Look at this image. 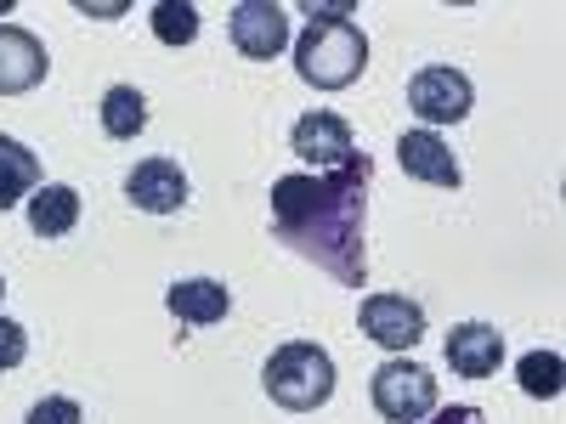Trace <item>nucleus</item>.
Listing matches in <instances>:
<instances>
[{"instance_id":"nucleus-1","label":"nucleus","mask_w":566,"mask_h":424,"mask_svg":"<svg viewBox=\"0 0 566 424\" xmlns=\"http://www.w3.org/2000/svg\"><path fill=\"white\" fill-rule=\"evenodd\" d=\"M368 176L374 159L352 153L340 170H301L272 181V232L277 244L317 261L335 283L363 289L368 283V250H363V221H368Z\"/></svg>"},{"instance_id":"nucleus-2","label":"nucleus","mask_w":566,"mask_h":424,"mask_svg":"<svg viewBox=\"0 0 566 424\" xmlns=\"http://www.w3.org/2000/svg\"><path fill=\"white\" fill-rule=\"evenodd\" d=\"M368 68V34L352 18H312L295 40V74L317 91H346Z\"/></svg>"},{"instance_id":"nucleus-3","label":"nucleus","mask_w":566,"mask_h":424,"mask_svg":"<svg viewBox=\"0 0 566 424\" xmlns=\"http://www.w3.org/2000/svg\"><path fill=\"white\" fill-rule=\"evenodd\" d=\"M261 385L277 407L312 413V407H323L328 396H335V357H328L323 346H312V340H290V346H277L266 357Z\"/></svg>"},{"instance_id":"nucleus-4","label":"nucleus","mask_w":566,"mask_h":424,"mask_svg":"<svg viewBox=\"0 0 566 424\" xmlns=\"http://www.w3.org/2000/svg\"><path fill=\"white\" fill-rule=\"evenodd\" d=\"M368 391H374L380 418H391V424H419V418L437 413V373L408 362V357H391V362L374 368Z\"/></svg>"},{"instance_id":"nucleus-5","label":"nucleus","mask_w":566,"mask_h":424,"mask_svg":"<svg viewBox=\"0 0 566 424\" xmlns=\"http://www.w3.org/2000/svg\"><path fill=\"white\" fill-rule=\"evenodd\" d=\"M408 108L424 119V130L459 125V119H470V108H476V85L448 63H431V68H419L408 80Z\"/></svg>"},{"instance_id":"nucleus-6","label":"nucleus","mask_w":566,"mask_h":424,"mask_svg":"<svg viewBox=\"0 0 566 424\" xmlns=\"http://www.w3.org/2000/svg\"><path fill=\"white\" fill-rule=\"evenodd\" d=\"M357 328L386 351H413L424 340V306L408 295H368L357 311Z\"/></svg>"},{"instance_id":"nucleus-7","label":"nucleus","mask_w":566,"mask_h":424,"mask_svg":"<svg viewBox=\"0 0 566 424\" xmlns=\"http://www.w3.org/2000/svg\"><path fill=\"white\" fill-rule=\"evenodd\" d=\"M290 153L301 159V165H312V170H340L357 148H352V125L340 119V114H328V108H312V114H301L295 119V130H290Z\"/></svg>"},{"instance_id":"nucleus-8","label":"nucleus","mask_w":566,"mask_h":424,"mask_svg":"<svg viewBox=\"0 0 566 424\" xmlns=\"http://www.w3.org/2000/svg\"><path fill=\"white\" fill-rule=\"evenodd\" d=\"M187 170L176 165V159H142L130 176H125V199L136 204V210H148V215H176L181 204H187Z\"/></svg>"},{"instance_id":"nucleus-9","label":"nucleus","mask_w":566,"mask_h":424,"mask_svg":"<svg viewBox=\"0 0 566 424\" xmlns=\"http://www.w3.org/2000/svg\"><path fill=\"white\" fill-rule=\"evenodd\" d=\"M232 45L255 63H272L290 45V12L277 0H244V7H232Z\"/></svg>"},{"instance_id":"nucleus-10","label":"nucleus","mask_w":566,"mask_h":424,"mask_svg":"<svg viewBox=\"0 0 566 424\" xmlns=\"http://www.w3.org/2000/svg\"><path fill=\"white\" fill-rule=\"evenodd\" d=\"M45 68H52L45 45L29 29H18V23H0V97H23V91H34L45 80Z\"/></svg>"},{"instance_id":"nucleus-11","label":"nucleus","mask_w":566,"mask_h":424,"mask_svg":"<svg viewBox=\"0 0 566 424\" xmlns=\"http://www.w3.org/2000/svg\"><path fill=\"white\" fill-rule=\"evenodd\" d=\"M448 362L459 380H493L504 362V335L493 322H459L448 335Z\"/></svg>"},{"instance_id":"nucleus-12","label":"nucleus","mask_w":566,"mask_h":424,"mask_svg":"<svg viewBox=\"0 0 566 424\" xmlns=\"http://www.w3.org/2000/svg\"><path fill=\"white\" fill-rule=\"evenodd\" d=\"M397 159H402V170H408L413 181H424V187H459V181H464L453 148H448L437 130H408V136L397 141Z\"/></svg>"},{"instance_id":"nucleus-13","label":"nucleus","mask_w":566,"mask_h":424,"mask_svg":"<svg viewBox=\"0 0 566 424\" xmlns=\"http://www.w3.org/2000/svg\"><path fill=\"white\" fill-rule=\"evenodd\" d=\"M165 306L187 328H210V322H221L232 311V289H227V283H216V277H181V283H170V289H165Z\"/></svg>"},{"instance_id":"nucleus-14","label":"nucleus","mask_w":566,"mask_h":424,"mask_svg":"<svg viewBox=\"0 0 566 424\" xmlns=\"http://www.w3.org/2000/svg\"><path fill=\"white\" fill-rule=\"evenodd\" d=\"M80 226V193L63 181H45L34 187V199H29V232L34 239H69V232Z\"/></svg>"},{"instance_id":"nucleus-15","label":"nucleus","mask_w":566,"mask_h":424,"mask_svg":"<svg viewBox=\"0 0 566 424\" xmlns=\"http://www.w3.org/2000/svg\"><path fill=\"white\" fill-rule=\"evenodd\" d=\"M34 187H40V159L23 148L18 136H0V215L29 204Z\"/></svg>"},{"instance_id":"nucleus-16","label":"nucleus","mask_w":566,"mask_h":424,"mask_svg":"<svg viewBox=\"0 0 566 424\" xmlns=\"http://www.w3.org/2000/svg\"><path fill=\"white\" fill-rule=\"evenodd\" d=\"M103 130L114 141H136L148 130V97H142L136 85H108L103 91Z\"/></svg>"},{"instance_id":"nucleus-17","label":"nucleus","mask_w":566,"mask_h":424,"mask_svg":"<svg viewBox=\"0 0 566 424\" xmlns=\"http://www.w3.org/2000/svg\"><path fill=\"white\" fill-rule=\"evenodd\" d=\"M515 380H522L527 396L549 402V396H560V385H566V362H560L555 351H527L522 362H515Z\"/></svg>"},{"instance_id":"nucleus-18","label":"nucleus","mask_w":566,"mask_h":424,"mask_svg":"<svg viewBox=\"0 0 566 424\" xmlns=\"http://www.w3.org/2000/svg\"><path fill=\"white\" fill-rule=\"evenodd\" d=\"M154 34H159V45H193L199 40V7H187V0H159Z\"/></svg>"},{"instance_id":"nucleus-19","label":"nucleus","mask_w":566,"mask_h":424,"mask_svg":"<svg viewBox=\"0 0 566 424\" xmlns=\"http://www.w3.org/2000/svg\"><path fill=\"white\" fill-rule=\"evenodd\" d=\"M23 424H85V413H80V402H69V396H45V402L29 407Z\"/></svg>"},{"instance_id":"nucleus-20","label":"nucleus","mask_w":566,"mask_h":424,"mask_svg":"<svg viewBox=\"0 0 566 424\" xmlns=\"http://www.w3.org/2000/svg\"><path fill=\"white\" fill-rule=\"evenodd\" d=\"M23 357H29V335H23V322L0 317V373H7V368H18Z\"/></svg>"},{"instance_id":"nucleus-21","label":"nucleus","mask_w":566,"mask_h":424,"mask_svg":"<svg viewBox=\"0 0 566 424\" xmlns=\"http://www.w3.org/2000/svg\"><path fill=\"white\" fill-rule=\"evenodd\" d=\"M419 424H488L482 407H437L431 418H419Z\"/></svg>"},{"instance_id":"nucleus-22","label":"nucleus","mask_w":566,"mask_h":424,"mask_svg":"<svg viewBox=\"0 0 566 424\" xmlns=\"http://www.w3.org/2000/svg\"><path fill=\"white\" fill-rule=\"evenodd\" d=\"M0 300H7V277H0Z\"/></svg>"}]
</instances>
